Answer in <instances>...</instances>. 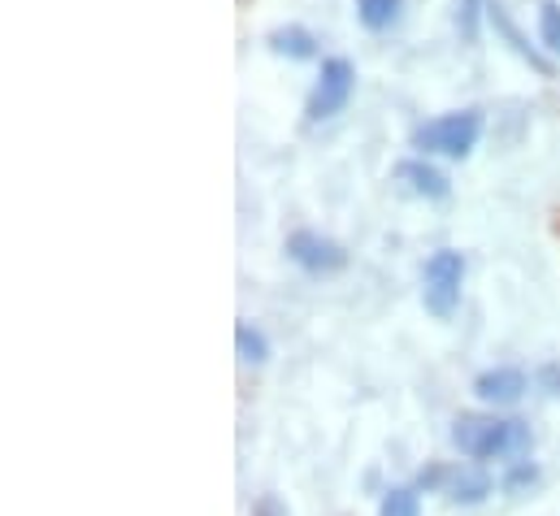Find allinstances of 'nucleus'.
I'll use <instances>...</instances> for the list:
<instances>
[{
  "instance_id": "1",
  "label": "nucleus",
  "mask_w": 560,
  "mask_h": 516,
  "mask_svg": "<svg viewBox=\"0 0 560 516\" xmlns=\"http://www.w3.org/2000/svg\"><path fill=\"white\" fill-rule=\"evenodd\" d=\"M452 443L469 460H513L530 452V425L526 421H504V417H456Z\"/></svg>"
},
{
  "instance_id": "2",
  "label": "nucleus",
  "mask_w": 560,
  "mask_h": 516,
  "mask_svg": "<svg viewBox=\"0 0 560 516\" xmlns=\"http://www.w3.org/2000/svg\"><path fill=\"white\" fill-rule=\"evenodd\" d=\"M478 134H482V114H478V109H460V114H443V118L418 127L413 148L460 161V156H469V152L478 148Z\"/></svg>"
},
{
  "instance_id": "3",
  "label": "nucleus",
  "mask_w": 560,
  "mask_h": 516,
  "mask_svg": "<svg viewBox=\"0 0 560 516\" xmlns=\"http://www.w3.org/2000/svg\"><path fill=\"white\" fill-rule=\"evenodd\" d=\"M460 286H465V257L443 248L425 260V286H421V300H425V313L434 317H452L456 304H460Z\"/></svg>"
},
{
  "instance_id": "4",
  "label": "nucleus",
  "mask_w": 560,
  "mask_h": 516,
  "mask_svg": "<svg viewBox=\"0 0 560 516\" xmlns=\"http://www.w3.org/2000/svg\"><path fill=\"white\" fill-rule=\"evenodd\" d=\"M352 87H357L352 61H348V57H330V61L322 66L317 83H313V96H308V109H304L308 122H326V118L343 114L348 101H352Z\"/></svg>"
},
{
  "instance_id": "5",
  "label": "nucleus",
  "mask_w": 560,
  "mask_h": 516,
  "mask_svg": "<svg viewBox=\"0 0 560 516\" xmlns=\"http://www.w3.org/2000/svg\"><path fill=\"white\" fill-rule=\"evenodd\" d=\"M287 257L295 260L300 269H308V273H335V269L348 265V253H343L335 239L313 235V231H295V235L287 239Z\"/></svg>"
},
{
  "instance_id": "6",
  "label": "nucleus",
  "mask_w": 560,
  "mask_h": 516,
  "mask_svg": "<svg viewBox=\"0 0 560 516\" xmlns=\"http://www.w3.org/2000/svg\"><path fill=\"white\" fill-rule=\"evenodd\" d=\"M487 17H491V26H495V31H500V35L513 44V52H517L522 61H530V66H535L544 79H552V61H548V57H544V52H539V48H535V44H530L522 31H517V22L509 17V9H504L500 0H491V4H487Z\"/></svg>"
},
{
  "instance_id": "7",
  "label": "nucleus",
  "mask_w": 560,
  "mask_h": 516,
  "mask_svg": "<svg viewBox=\"0 0 560 516\" xmlns=\"http://www.w3.org/2000/svg\"><path fill=\"white\" fill-rule=\"evenodd\" d=\"M396 178L405 183V191H413L421 200H447L452 183L443 178V169H434L430 161H400L396 165Z\"/></svg>"
},
{
  "instance_id": "8",
  "label": "nucleus",
  "mask_w": 560,
  "mask_h": 516,
  "mask_svg": "<svg viewBox=\"0 0 560 516\" xmlns=\"http://www.w3.org/2000/svg\"><path fill=\"white\" fill-rule=\"evenodd\" d=\"M478 399H487V403H517L530 383H526V374L522 370H487V374H478Z\"/></svg>"
},
{
  "instance_id": "9",
  "label": "nucleus",
  "mask_w": 560,
  "mask_h": 516,
  "mask_svg": "<svg viewBox=\"0 0 560 516\" xmlns=\"http://www.w3.org/2000/svg\"><path fill=\"white\" fill-rule=\"evenodd\" d=\"M443 491H447L452 504H482L491 495V478L482 469H456Z\"/></svg>"
},
{
  "instance_id": "10",
  "label": "nucleus",
  "mask_w": 560,
  "mask_h": 516,
  "mask_svg": "<svg viewBox=\"0 0 560 516\" xmlns=\"http://www.w3.org/2000/svg\"><path fill=\"white\" fill-rule=\"evenodd\" d=\"M400 4L405 0H357V17L370 31H392L400 22Z\"/></svg>"
},
{
  "instance_id": "11",
  "label": "nucleus",
  "mask_w": 560,
  "mask_h": 516,
  "mask_svg": "<svg viewBox=\"0 0 560 516\" xmlns=\"http://www.w3.org/2000/svg\"><path fill=\"white\" fill-rule=\"evenodd\" d=\"M270 48L282 52V57H295V61H304V57H313L317 52V39L304 31V26H282L270 35Z\"/></svg>"
},
{
  "instance_id": "12",
  "label": "nucleus",
  "mask_w": 560,
  "mask_h": 516,
  "mask_svg": "<svg viewBox=\"0 0 560 516\" xmlns=\"http://www.w3.org/2000/svg\"><path fill=\"white\" fill-rule=\"evenodd\" d=\"M235 348H240V361H248V365H266V361H270L266 335H261L257 326H248V321L235 326Z\"/></svg>"
},
{
  "instance_id": "13",
  "label": "nucleus",
  "mask_w": 560,
  "mask_h": 516,
  "mask_svg": "<svg viewBox=\"0 0 560 516\" xmlns=\"http://www.w3.org/2000/svg\"><path fill=\"white\" fill-rule=\"evenodd\" d=\"M378 516H421L418 491H409V486L387 491V495H383V508H378Z\"/></svg>"
},
{
  "instance_id": "14",
  "label": "nucleus",
  "mask_w": 560,
  "mask_h": 516,
  "mask_svg": "<svg viewBox=\"0 0 560 516\" xmlns=\"http://www.w3.org/2000/svg\"><path fill=\"white\" fill-rule=\"evenodd\" d=\"M539 39H544L548 52L560 57V4L557 0H544V4H539Z\"/></svg>"
},
{
  "instance_id": "15",
  "label": "nucleus",
  "mask_w": 560,
  "mask_h": 516,
  "mask_svg": "<svg viewBox=\"0 0 560 516\" xmlns=\"http://www.w3.org/2000/svg\"><path fill=\"white\" fill-rule=\"evenodd\" d=\"M474 9H478V0H465V35L474 39Z\"/></svg>"
},
{
  "instance_id": "16",
  "label": "nucleus",
  "mask_w": 560,
  "mask_h": 516,
  "mask_svg": "<svg viewBox=\"0 0 560 516\" xmlns=\"http://www.w3.org/2000/svg\"><path fill=\"white\" fill-rule=\"evenodd\" d=\"M257 516H279V504H275V500H261V508H257Z\"/></svg>"
}]
</instances>
